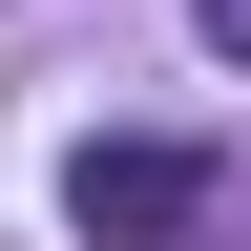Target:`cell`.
I'll use <instances>...</instances> for the list:
<instances>
[{"label": "cell", "instance_id": "cell-1", "mask_svg": "<svg viewBox=\"0 0 251 251\" xmlns=\"http://www.w3.org/2000/svg\"><path fill=\"white\" fill-rule=\"evenodd\" d=\"M63 209H84V251H209L230 230V168H209V147H84Z\"/></svg>", "mask_w": 251, "mask_h": 251}, {"label": "cell", "instance_id": "cell-2", "mask_svg": "<svg viewBox=\"0 0 251 251\" xmlns=\"http://www.w3.org/2000/svg\"><path fill=\"white\" fill-rule=\"evenodd\" d=\"M188 21H209V63H251V0H188Z\"/></svg>", "mask_w": 251, "mask_h": 251}]
</instances>
